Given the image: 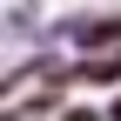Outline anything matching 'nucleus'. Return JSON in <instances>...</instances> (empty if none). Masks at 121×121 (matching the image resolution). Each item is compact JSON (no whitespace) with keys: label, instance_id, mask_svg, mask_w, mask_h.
I'll list each match as a JSON object with an SVG mask.
<instances>
[{"label":"nucleus","instance_id":"obj_2","mask_svg":"<svg viewBox=\"0 0 121 121\" xmlns=\"http://www.w3.org/2000/svg\"><path fill=\"white\" fill-rule=\"evenodd\" d=\"M67 121H108L101 108H67Z\"/></svg>","mask_w":121,"mask_h":121},{"label":"nucleus","instance_id":"obj_3","mask_svg":"<svg viewBox=\"0 0 121 121\" xmlns=\"http://www.w3.org/2000/svg\"><path fill=\"white\" fill-rule=\"evenodd\" d=\"M101 114H108V121H121V94H114V101H108V108H101Z\"/></svg>","mask_w":121,"mask_h":121},{"label":"nucleus","instance_id":"obj_4","mask_svg":"<svg viewBox=\"0 0 121 121\" xmlns=\"http://www.w3.org/2000/svg\"><path fill=\"white\" fill-rule=\"evenodd\" d=\"M7 121H47V114H7Z\"/></svg>","mask_w":121,"mask_h":121},{"label":"nucleus","instance_id":"obj_1","mask_svg":"<svg viewBox=\"0 0 121 121\" xmlns=\"http://www.w3.org/2000/svg\"><path fill=\"white\" fill-rule=\"evenodd\" d=\"M67 40H74V54H108V47H121V13L74 20V27H67Z\"/></svg>","mask_w":121,"mask_h":121}]
</instances>
